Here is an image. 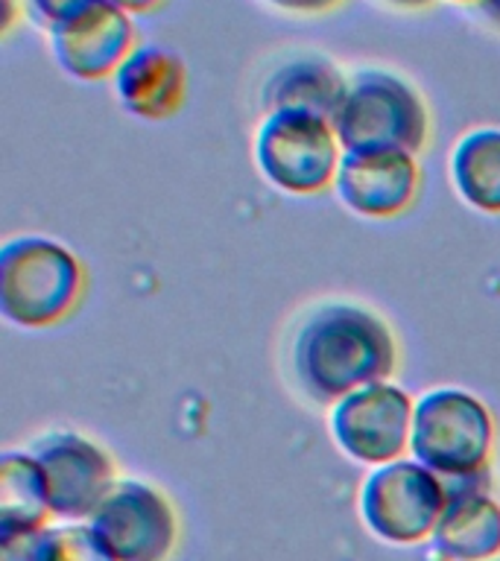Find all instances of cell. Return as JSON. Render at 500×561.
I'll return each mask as SVG.
<instances>
[{"instance_id": "12", "label": "cell", "mask_w": 500, "mask_h": 561, "mask_svg": "<svg viewBox=\"0 0 500 561\" xmlns=\"http://www.w3.org/2000/svg\"><path fill=\"white\" fill-rule=\"evenodd\" d=\"M112 88L117 103L138 121L161 123L182 112L188 100V65L164 44L138 42L114 70Z\"/></svg>"}, {"instance_id": "13", "label": "cell", "mask_w": 500, "mask_h": 561, "mask_svg": "<svg viewBox=\"0 0 500 561\" xmlns=\"http://www.w3.org/2000/svg\"><path fill=\"white\" fill-rule=\"evenodd\" d=\"M447 503L433 547L447 561H489L500 552V506L489 494V471L445 480Z\"/></svg>"}, {"instance_id": "4", "label": "cell", "mask_w": 500, "mask_h": 561, "mask_svg": "<svg viewBox=\"0 0 500 561\" xmlns=\"http://www.w3.org/2000/svg\"><path fill=\"white\" fill-rule=\"evenodd\" d=\"M495 419L468 389L436 386L416 398L410 456L442 480L489 471Z\"/></svg>"}, {"instance_id": "17", "label": "cell", "mask_w": 500, "mask_h": 561, "mask_svg": "<svg viewBox=\"0 0 500 561\" xmlns=\"http://www.w3.org/2000/svg\"><path fill=\"white\" fill-rule=\"evenodd\" d=\"M35 561H117L103 538L86 524L44 526L35 535Z\"/></svg>"}, {"instance_id": "21", "label": "cell", "mask_w": 500, "mask_h": 561, "mask_svg": "<svg viewBox=\"0 0 500 561\" xmlns=\"http://www.w3.org/2000/svg\"><path fill=\"white\" fill-rule=\"evenodd\" d=\"M114 7H121L123 12H129V15H147L152 9H158L164 0H112Z\"/></svg>"}, {"instance_id": "14", "label": "cell", "mask_w": 500, "mask_h": 561, "mask_svg": "<svg viewBox=\"0 0 500 561\" xmlns=\"http://www.w3.org/2000/svg\"><path fill=\"white\" fill-rule=\"evenodd\" d=\"M349 88V77L331 59L319 53H305L281 61L261 85L263 114L275 108H305L322 114L333 123L342 96Z\"/></svg>"}, {"instance_id": "7", "label": "cell", "mask_w": 500, "mask_h": 561, "mask_svg": "<svg viewBox=\"0 0 500 561\" xmlns=\"http://www.w3.org/2000/svg\"><path fill=\"white\" fill-rule=\"evenodd\" d=\"M416 398L393 380L354 389L328 410L333 445L360 465L395 462L410 450Z\"/></svg>"}, {"instance_id": "9", "label": "cell", "mask_w": 500, "mask_h": 561, "mask_svg": "<svg viewBox=\"0 0 500 561\" xmlns=\"http://www.w3.org/2000/svg\"><path fill=\"white\" fill-rule=\"evenodd\" d=\"M26 450L42 465L53 517H61L68 524H79L94 515L100 500L117 482L112 456L94 438L73 430L42 433L30 442Z\"/></svg>"}, {"instance_id": "22", "label": "cell", "mask_w": 500, "mask_h": 561, "mask_svg": "<svg viewBox=\"0 0 500 561\" xmlns=\"http://www.w3.org/2000/svg\"><path fill=\"white\" fill-rule=\"evenodd\" d=\"M477 9H480V15L486 18L495 30H500V0H480Z\"/></svg>"}, {"instance_id": "20", "label": "cell", "mask_w": 500, "mask_h": 561, "mask_svg": "<svg viewBox=\"0 0 500 561\" xmlns=\"http://www.w3.org/2000/svg\"><path fill=\"white\" fill-rule=\"evenodd\" d=\"M272 3L287 12H298V15H319V12L340 7L342 0H272Z\"/></svg>"}, {"instance_id": "18", "label": "cell", "mask_w": 500, "mask_h": 561, "mask_svg": "<svg viewBox=\"0 0 500 561\" xmlns=\"http://www.w3.org/2000/svg\"><path fill=\"white\" fill-rule=\"evenodd\" d=\"M94 0H24L26 15L33 18L35 24L42 26L44 33L53 30L61 21H68L77 12H82L86 7H91Z\"/></svg>"}, {"instance_id": "6", "label": "cell", "mask_w": 500, "mask_h": 561, "mask_svg": "<svg viewBox=\"0 0 500 561\" xmlns=\"http://www.w3.org/2000/svg\"><path fill=\"white\" fill-rule=\"evenodd\" d=\"M445 503V480L412 456L372 468L357 494L363 524L386 543H419L430 538Z\"/></svg>"}, {"instance_id": "23", "label": "cell", "mask_w": 500, "mask_h": 561, "mask_svg": "<svg viewBox=\"0 0 500 561\" xmlns=\"http://www.w3.org/2000/svg\"><path fill=\"white\" fill-rule=\"evenodd\" d=\"M389 7H398V9H424L430 3H436V0H384Z\"/></svg>"}, {"instance_id": "11", "label": "cell", "mask_w": 500, "mask_h": 561, "mask_svg": "<svg viewBox=\"0 0 500 561\" xmlns=\"http://www.w3.org/2000/svg\"><path fill=\"white\" fill-rule=\"evenodd\" d=\"M421 187V170L410 152H342L333 193L345 210L366 219L398 217Z\"/></svg>"}, {"instance_id": "15", "label": "cell", "mask_w": 500, "mask_h": 561, "mask_svg": "<svg viewBox=\"0 0 500 561\" xmlns=\"http://www.w3.org/2000/svg\"><path fill=\"white\" fill-rule=\"evenodd\" d=\"M47 517L53 508L42 465L30 450H7L0 456V541L42 533Z\"/></svg>"}, {"instance_id": "1", "label": "cell", "mask_w": 500, "mask_h": 561, "mask_svg": "<svg viewBox=\"0 0 500 561\" xmlns=\"http://www.w3.org/2000/svg\"><path fill=\"white\" fill-rule=\"evenodd\" d=\"M398 342L386 319L354 301H325L289 340V371L314 403L331 407L354 389L389 380Z\"/></svg>"}, {"instance_id": "3", "label": "cell", "mask_w": 500, "mask_h": 561, "mask_svg": "<svg viewBox=\"0 0 500 561\" xmlns=\"http://www.w3.org/2000/svg\"><path fill=\"white\" fill-rule=\"evenodd\" d=\"M342 152H410L428 144L430 117L419 88L384 68H360L333 114Z\"/></svg>"}, {"instance_id": "2", "label": "cell", "mask_w": 500, "mask_h": 561, "mask_svg": "<svg viewBox=\"0 0 500 561\" xmlns=\"http://www.w3.org/2000/svg\"><path fill=\"white\" fill-rule=\"evenodd\" d=\"M86 293V266L44 234H15L0 245V316L24 331L65 322Z\"/></svg>"}, {"instance_id": "5", "label": "cell", "mask_w": 500, "mask_h": 561, "mask_svg": "<svg viewBox=\"0 0 500 561\" xmlns=\"http://www.w3.org/2000/svg\"><path fill=\"white\" fill-rule=\"evenodd\" d=\"M252 156L263 182L289 196H314L333 187L342 147L333 123L305 108L266 112L254 129Z\"/></svg>"}, {"instance_id": "24", "label": "cell", "mask_w": 500, "mask_h": 561, "mask_svg": "<svg viewBox=\"0 0 500 561\" xmlns=\"http://www.w3.org/2000/svg\"><path fill=\"white\" fill-rule=\"evenodd\" d=\"M451 3H474V7H477L480 0H451Z\"/></svg>"}, {"instance_id": "10", "label": "cell", "mask_w": 500, "mask_h": 561, "mask_svg": "<svg viewBox=\"0 0 500 561\" xmlns=\"http://www.w3.org/2000/svg\"><path fill=\"white\" fill-rule=\"evenodd\" d=\"M47 44L65 77L100 82L114 77V70L138 44V35L129 12L114 7L112 0H94L91 7L47 30Z\"/></svg>"}, {"instance_id": "16", "label": "cell", "mask_w": 500, "mask_h": 561, "mask_svg": "<svg viewBox=\"0 0 500 561\" xmlns=\"http://www.w3.org/2000/svg\"><path fill=\"white\" fill-rule=\"evenodd\" d=\"M447 175L456 196L480 214H500V129L477 126L451 149Z\"/></svg>"}, {"instance_id": "8", "label": "cell", "mask_w": 500, "mask_h": 561, "mask_svg": "<svg viewBox=\"0 0 500 561\" xmlns=\"http://www.w3.org/2000/svg\"><path fill=\"white\" fill-rule=\"evenodd\" d=\"M117 561H167L179 538L173 503L144 480H117L86 520Z\"/></svg>"}, {"instance_id": "19", "label": "cell", "mask_w": 500, "mask_h": 561, "mask_svg": "<svg viewBox=\"0 0 500 561\" xmlns=\"http://www.w3.org/2000/svg\"><path fill=\"white\" fill-rule=\"evenodd\" d=\"M35 535H12L0 541V561H35Z\"/></svg>"}]
</instances>
